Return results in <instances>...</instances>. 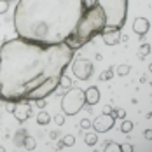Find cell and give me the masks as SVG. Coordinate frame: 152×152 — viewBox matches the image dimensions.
Wrapping results in <instances>:
<instances>
[{"mask_svg":"<svg viewBox=\"0 0 152 152\" xmlns=\"http://www.w3.org/2000/svg\"><path fill=\"white\" fill-rule=\"evenodd\" d=\"M84 100H86V103L88 105H96L98 102H100V91H98V88L96 86H91V88H88L86 91H84Z\"/></svg>","mask_w":152,"mask_h":152,"instance_id":"obj_11","label":"cell"},{"mask_svg":"<svg viewBox=\"0 0 152 152\" xmlns=\"http://www.w3.org/2000/svg\"><path fill=\"white\" fill-rule=\"evenodd\" d=\"M63 145L65 147H74L75 145V137L74 135H66V137L63 138Z\"/></svg>","mask_w":152,"mask_h":152,"instance_id":"obj_18","label":"cell"},{"mask_svg":"<svg viewBox=\"0 0 152 152\" xmlns=\"http://www.w3.org/2000/svg\"><path fill=\"white\" fill-rule=\"evenodd\" d=\"M103 37V42L107 46H117L121 42V28H110V26H105L103 31L100 33Z\"/></svg>","mask_w":152,"mask_h":152,"instance_id":"obj_9","label":"cell"},{"mask_svg":"<svg viewBox=\"0 0 152 152\" xmlns=\"http://www.w3.org/2000/svg\"><path fill=\"white\" fill-rule=\"evenodd\" d=\"M149 54H151V44H143L140 47V58H145Z\"/></svg>","mask_w":152,"mask_h":152,"instance_id":"obj_21","label":"cell"},{"mask_svg":"<svg viewBox=\"0 0 152 152\" xmlns=\"http://www.w3.org/2000/svg\"><path fill=\"white\" fill-rule=\"evenodd\" d=\"M103 28H105V16H103L102 9L96 4H93V5L84 9L75 30L72 31V35L65 40V44L75 51L79 47L86 46L96 35H100L103 31Z\"/></svg>","mask_w":152,"mask_h":152,"instance_id":"obj_3","label":"cell"},{"mask_svg":"<svg viewBox=\"0 0 152 152\" xmlns=\"http://www.w3.org/2000/svg\"><path fill=\"white\" fill-rule=\"evenodd\" d=\"M23 149L33 151V149H35V140H33L31 137H25V140H23Z\"/></svg>","mask_w":152,"mask_h":152,"instance_id":"obj_14","label":"cell"},{"mask_svg":"<svg viewBox=\"0 0 152 152\" xmlns=\"http://www.w3.org/2000/svg\"><path fill=\"white\" fill-rule=\"evenodd\" d=\"M91 124H93V122L89 121V119H82V121H80V129H89V128H91Z\"/></svg>","mask_w":152,"mask_h":152,"instance_id":"obj_24","label":"cell"},{"mask_svg":"<svg viewBox=\"0 0 152 152\" xmlns=\"http://www.w3.org/2000/svg\"><path fill=\"white\" fill-rule=\"evenodd\" d=\"M96 5L105 16V26L122 28L128 16V0H96Z\"/></svg>","mask_w":152,"mask_h":152,"instance_id":"obj_4","label":"cell"},{"mask_svg":"<svg viewBox=\"0 0 152 152\" xmlns=\"http://www.w3.org/2000/svg\"><path fill=\"white\" fill-rule=\"evenodd\" d=\"M74 54L65 42L44 46L21 37L5 40L0 47V100L35 102L56 93Z\"/></svg>","mask_w":152,"mask_h":152,"instance_id":"obj_1","label":"cell"},{"mask_svg":"<svg viewBox=\"0 0 152 152\" xmlns=\"http://www.w3.org/2000/svg\"><path fill=\"white\" fill-rule=\"evenodd\" d=\"M114 114V117H119V119H124L126 117V110L124 108H117L115 112H112Z\"/></svg>","mask_w":152,"mask_h":152,"instance_id":"obj_23","label":"cell"},{"mask_svg":"<svg viewBox=\"0 0 152 152\" xmlns=\"http://www.w3.org/2000/svg\"><path fill=\"white\" fill-rule=\"evenodd\" d=\"M103 151L107 152H117V151H121V145L119 143H115V142H105V149Z\"/></svg>","mask_w":152,"mask_h":152,"instance_id":"obj_13","label":"cell"},{"mask_svg":"<svg viewBox=\"0 0 152 152\" xmlns=\"http://www.w3.org/2000/svg\"><path fill=\"white\" fill-rule=\"evenodd\" d=\"M121 151H124V152H131V151H133V147H131L129 143H122V145H121Z\"/></svg>","mask_w":152,"mask_h":152,"instance_id":"obj_26","label":"cell"},{"mask_svg":"<svg viewBox=\"0 0 152 152\" xmlns=\"http://www.w3.org/2000/svg\"><path fill=\"white\" fill-rule=\"evenodd\" d=\"M9 7H11V2L9 0H0V16L5 14L9 11Z\"/></svg>","mask_w":152,"mask_h":152,"instance_id":"obj_20","label":"cell"},{"mask_svg":"<svg viewBox=\"0 0 152 152\" xmlns=\"http://www.w3.org/2000/svg\"><path fill=\"white\" fill-rule=\"evenodd\" d=\"M54 122H56L58 126H61V124L65 122V115H63V114H58V115H54Z\"/></svg>","mask_w":152,"mask_h":152,"instance_id":"obj_25","label":"cell"},{"mask_svg":"<svg viewBox=\"0 0 152 152\" xmlns=\"http://www.w3.org/2000/svg\"><path fill=\"white\" fill-rule=\"evenodd\" d=\"M12 114H14L16 121L23 122L26 119L31 117V105L26 100H21V102H16V105L12 107Z\"/></svg>","mask_w":152,"mask_h":152,"instance_id":"obj_8","label":"cell"},{"mask_svg":"<svg viewBox=\"0 0 152 152\" xmlns=\"http://www.w3.org/2000/svg\"><path fill=\"white\" fill-rule=\"evenodd\" d=\"M72 72L79 80H88L94 72V65L93 61L86 60V58H77L72 65Z\"/></svg>","mask_w":152,"mask_h":152,"instance_id":"obj_6","label":"cell"},{"mask_svg":"<svg viewBox=\"0 0 152 152\" xmlns=\"http://www.w3.org/2000/svg\"><path fill=\"white\" fill-rule=\"evenodd\" d=\"M114 124H115V117H114V114H112V112H105V114H102L100 117H96V119L93 121L91 126L94 128L96 133H107L108 129L114 128Z\"/></svg>","mask_w":152,"mask_h":152,"instance_id":"obj_7","label":"cell"},{"mask_svg":"<svg viewBox=\"0 0 152 152\" xmlns=\"http://www.w3.org/2000/svg\"><path fill=\"white\" fill-rule=\"evenodd\" d=\"M84 105H86L84 91L79 88H68L61 98V108H63L65 115H75L82 110Z\"/></svg>","mask_w":152,"mask_h":152,"instance_id":"obj_5","label":"cell"},{"mask_svg":"<svg viewBox=\"0 0 152 152\" xmlns=\"http://www.w3.org/2000/svg\"><path fill=\"white\" fill-rule=\"evenodd\" d=\"M129 70H131V66H129V65H119V66L115 68V72H117L119 75H128V74H129Z\"/></svg>","mask_w":152,"mask_h":152,"instance_id":"obj_17","label":"cell"},{"mask_svg":"<svg viewBox=\"0 0 152 152\" xmlns=\"http://www.w3.org/2000/svg\"><path fill=\"white\" fill-rule=\"evenodd\" d=\"M9 2H18V0H9Z\"/></svg>","mask_w":152,"mask_h":152,"instance_id":"obj_28","label":"cell"},{"mask_svg":"<svg viewBox=\"0 0 152 152\" xmlns=\"http://www.w3.org/2000/svg\"><path fill=\"white\" fill-rule=\"evenodd\" d=\"M112 74H114V70L108 68V70H105V72L100 75V79H102V80H110V79H112Z\"/></svg>","mask_w":152,"mask_h":152,"instance_id":"obj_22","label":"cell"},{"mask_svg":"<svg viewBox=\"0 0 152 152\" xmlns=\"http://www.w3.org/2000/svg\"><path fill=\"white\" fill-rule=\"evenodd\" d=\"M149 30H151V21H149L147 18H137V19H135V23H133V31L137 33L138 37L147 35Z\"/></svg>","mask_w":152,"mask_h":152,"instance_id":"obj_10","label":"cell"},{"mask_svg":"<svg viewBox=\"0 0 152 152\" xmlns=\"http://www.w3.org/2000/svg\"><path fill=\"white\" fill-rule=\"evenodd\" d=\"M60 86L61 88H65V89H68V88H72V79L66 75H61L60 77Z\"/></svg>","mask_w":152,"mask_h":152,"instance_id":"obj_16","label":"cell"},{"mask_svg":"<svg viewBox=\"0 0 152 152\" xmlns=\"http://www.w3.org/2000/svg\"><path fill=\"white\" fill-rule=\"evenodd\" d=\"M84 142H86V145H94L96 142H98V137L94 135V133H86V137H84Z\"/></svg>","mask_w":152,"mask_h":152,"instance_id":"obj_15","label":"cell"},{"mask_svg":"<svg viewBox=\"0 0 152 152\" xmlns=\"http://www.w3.org/2000/svg\"><path fill=\"white\" fill-rule=\"evenodd\" d=\"M131 129H133V122L131 121H122V124H121L122 133H131Z\"/></svg>","mask_w":152,"mask_h":152,"instance_id":"obj_19","label":"cell"},{"mask_svg":"<svg viewBox=\"0 0 152 152\" xmlns=\"http://www.w3.org/2000/svg\"><path fill=\"white\" fill-rule=\"evenodd\" d=\"M143 135H145V138H147L149 142H151V140H152V131H151V129H147V131H145Z\"/></svg>","mask_w":152,"mask_h":152,"instance_id":"obj_27","label":"cell"},{"mask_svg":"<svg viewBox=\"0 0 152 152\" xmlns=\"http://www.w3.org/2000/svg\"><path fill=\"white\" fill-rule=\"evenodd\" d=\"M84 9V0H18L12 23L18 37L25 40L44 46L63 44Z\"/></svg>","mask_w":152,"mask_h":152,"instance_id":"obj_2","label":"cell"},{"mask_svg":"<svg viewBox=\"0 0 152 152\" xmlns=\"http://www.w3.org/2000/svg\"><path fill=\"white\" fill-rule=\"evenodd\" d=\"M49 121H51V115H49L47 112L42 110V112H39V114H37V122H39L40 126H46Z\"/></svg>","mask_w":152,"mask_h":152,"instance_id":"obj_12","label":"cell"}]
</instances>
